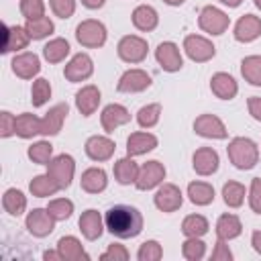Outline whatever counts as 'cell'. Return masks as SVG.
I'll return each instance as SVG.
<instances>
[{
    "label": "cell",
    "instance_id": "cell-1",
    "mask_svg": "<svg viewBox=\"0 0 261 261\" xmlns=\"http://www.w3.org/2000/svg\"><path fill=\"white\" fill-rule=\"evenodd\" d=\"M104 224L116 239H135L143 230V214L130 204H116L106 210Z\"/></svg>",
    "mask_w": 261,
    "mask_h": 261
},
{
    "label": "cell",
    "instance_id": "cell-2",
    "mask_svg": "<svg viewBox=\"0 0 261 261\" xmlns=\"http://www.w3.org/2000/svg\"><path fill=\"white\" fill-rule=\"evenodd\" d=\"M226 155H228V161L237 167V169H253L259 161V147L253 139L249 137H234L228 147H226Z\"/></svg>",
    "mask_w": 261,
    "mask_h": 261
},
{
    "label": "cell",
    "instance_id": "cell-3",
    "mask_svg": "<svg viewBox=\"0 0 261 261\" xmlns=\"http://www.w3.org/2000/svg\"><path fill=\"white\" fill-rule=\"evenodd\" d=\"M106 27L96 20V18H88V20H82L77 27H75V39L82 47H88V49H98L106 43Z\"/></svg>",
    "mask_w": 261,
    "mask_h": 261
},
{
    "label": "cell",
    "instance_id": "cell-4",
    "mask_svg": "<svg viewBox=\"0 0 261 261\" xmlns=\"http://www.w3.org/2000/svg\"><path fill=\"white\" fill-rule=\"evenodd\" d=\"M198 27L204 33L218 37L230 27V16L224 10L216 8V6H204L198 14Z\"/></svg>",
    "mask_w": 261,
    "mask_h": 261
},
{
    "label": "cell",
    "instance_id": "cell-5",
    "mask_svg": "<svg viewBox=\"0 0 261 261\" xmlns=\"http://www.w3.org/2000/svg\"><path fill=\"white\" fill-rule=\"evenodd\" d=\"M47 173L55 179V184L59 186V190H65L71 186L73 181V173H75V161L71 155L67 153H61V155H55L49 165H47Z\"/></svg>",
    "mask_w": 261,
    "mask_h": 261
},
{
    "label": "cell",
    "instance_id": "cell-6",
    "mask_svg": "<svg viewBox=\"0 0 261 261\" xmlns=\"http://www.w3.org/2000/svg\"><path fill=\"white\" fill-rule=\"evenodd\" d=\"M147 51L149 45L139 35H124L116 45V53L124 63H141L147 57Z\"/></svg>",
    "mask_w": 261,
    "mask_h": 261
},
{
    "label": "cell",
    "instance_id": "cell-7",
    "mask_svg": "<svg viewBox=\"0 0 261 261\" xmlns=\"http://www.w3.org/2000/svg\"><path fill=\"white\" fill-rule=\"evenodd\" d=\"M163 179H165V165L157 159H151V161H147L139 167L135 188L141 190V192H147V190H153V188L161 186Z\"/></svg>",
    "mask_w": 261,
    "mask_h": 261
},
{
    "label": "cell",
    "instance_id": "cell-8",
    "mask_svg": "<svg viewBox=\"0 0 261 261\" xmlns=\"http://www.w3.org/2000/svg\"><path fill=\"white\" fill-rule=\"evenodd\" d=\"M184 51L196 63H206L216 55V47L212 45V41L202 35H188L184 39Z\"/></svg>",
    "mask_w": 261,
    "mask_h": 261
},
{
    "label": "cell",
    "instance_id": "cell-9",
    "mask_svg": "<svg viewBox=\"0 0 261 261\" xmlns=\"http://www.w3.org/2000/svg\"><path fill=\"white\" fill-rule=\"evenodd\" d=\"M55 222H57V220L51 216V212H49L47 208H35V210H31V212L27 214V218H24L27 230H29L33 237H37V239L49 237V234L53 232V228H55Z\"/></svg>",
    "mask_w": 261,
    "mask_h": 261
},
{
    "label": "cell",
    "instance_id": "cell-10",
    "mask_svg": "<svg viewBox=\"0 0 261 261\" xmlns=\"http://www.w3.org/2000/svg\"><path fill=\"white\" fill-rule=\"evenodd\" d=\"M153 204H155L157 210L171 214V212H175V210L181 208V204H184V194H181V190H179L175 184H161L159 190H157L155 196H153Z\"/></svg>",
    "mask_w": 261,
    "mask_h": 261
},
{
    "label": "cell",
    "instance_id": "cell-11",
    "mask_svg": "<svg viewBox=\"0 0 261 261\" xmlns=\"http://www.w3.org/2000/svg\"><path fill=\"white\" fill-rule=\"evenodd\" d=\"M155 59L159 63V67L167 73L179 71L184 67V59H181V51L173 41H163L157 45L155 49Z\"/></svg>",
    "mask_w": 261,
    "mask_h": 261
},
{
    "label": "cell",
    "instance_id": "cell-12",
    "mask_svg": "<svg viewBox=\"0 0 261 261\" xmlns=\"http://www.w3.org/2000/svg\"><path fill=\"white\" fill-rule=\"evenodd\" d=\"M94 73V61L88 53H75L63 67V75L67 82H86Z\"/></svg>",
    "mask_w": 261,
    "mask_h": 261
},
{
    "label": "cell",
    "instance_id": "cell-13",
    "mask_svg": "<svg viewBox=\"0 0 261 261\" xmlns=\"http://www.w3.org/2000/svg\"><path fill=\"white\" fill-rule=\"evenodd\" d=\"M149 86H151V75L145 69L133 67V69H126L118 77L116 90L122 94H137V92H145Z\"/></svg>",
    "mask_w": 261,
    "mask_h": 261
},
{
    "label": "cell",
    "instance_id": "cell-14",
    "mask_svg": "<svg viewBox=\"0 0 261 261\" xmlns=\"http://www.w3.org/2000/svg\"><path fill=\"white\" fill-rule=\"evenodd\" d=\"M194 133L204 139H226L228 130L216 114H200L194 120Z\"/></svg>",
    "mask_w": 261,
    "mask_h": 261
},
{
    "label": "cell",
    "instance_id": "cell-15",
    "mask_svg": "<svg viewBox=\"0 0 261 261\" xmlns=\"http://www.w3.org/2000/svg\"><path fill=\"white\" fill-rule=\"evenodd\" d=\"M84 149H86V155H88L92 161H108V159L114 155L116 143H114L110 137L94 135V137H90V139L86 141Z\"/></svg>",
    "mask_w": 261,
    "mask_h": 261
},
{
    "label": "cell",
    "instance_id": "cell-16",
    "mask_svg": "<svg viewBox=\"0 0 261 261\" xmlns=\"http://www.w3.org/2000/svg\"><path fill=\"white\" fill-rule=\"evenodd\" d=\"M218 163H220V157H218V153L212 147H200L192 155V167H194V171L198 175H204V177L216 173Z\"/></svg>",
    "mask_w": 261,
    "mask_h": 261
},
{
    "label": "cell",
    "instance_id": "cell-17",
    "mask_svg": "<svg viewBox=\"0 0 261 261\" xmlns=\"http://www.w3.org/2000/svg\"><path fill=\"white\" fill-rule=\"evenodd\" d=\"M10 65H12L14 75H18L20 80H33L41 71V59H39V55L31 53V51L14 55Z\"/></svg>",
    "mask_w": 261,
    "mask_h": 261
},
{
    "label": "cell",
    "instance_id": "cell-18",
    "mask_svg": "<svg viewBox=\"0 0 261 261\" xmlns=\"http://www.w3.org/2000/svg\"><path fill=\"white\" fill-rule=\"evenodd\" d=\"M130 122V112L122 106V104H108L102 108V114H100V124L102 128L110 135L114 133L118 126Z\"/></svg>",
    "mask_w": 261,
    "mask_h": 261
},
{
    "label": "cell",
    "instance_id": "cell-19",
    "mask_svg": "<svg viewBox=\"0 0 261 261\" xmlns=\"http://www.w3.org/2000/svg\"><path fill=\"white\" fill-rule=\"evenodd\" d=\"M67 112H69V106H67L65 102H59V104L51 106L49 112L41 118V135H43V137H53V135H57V133L61 130V126H63V120H65Z\"/></svg>",
    "mask_w": 261,
    "mask_h": 261
},
{
    "label": "cell",
    "instance_id": "cell-20",
    "mask_svg": "<svg viewBox=\"0 0 261 261\" xmlns=\"http://www.w3.org/2000/svg\"><path fill=\"white\" fill-rule=\"evenodd\" d=\"M77 224H80L82 234H84L88 241H96V239H100L102 232H104V228H106L104 218H102V214H100L96 208H88L86 212H82Z\"/></svg>",
    "mask_w": 261,
    "mask_h": 261
},
{
    "label": "cell",
    "instance_id": "cell-21",
    "mask_svg": "<svg viewBox=\"0 0 261 261\" xmlns=\"http://www.w3.org/2000/svg\"><path fill=\"white\" fill-rule=\"evenodd\" d=\"M100 100H102L100 90L94 84H88V86H82V90H77V94H75V108L80 110V114L92 116L98 110Z\"/></svg>",
    "mask_w": 261,
    "mask_h": 261
},
{
    "label": "cell",
    "instance_id": "cell-22",
    "mask_svg": "<svg viewBox=\"0 0 261 261\" xmlns=\"http://www.w3.org/2000/svg\"><path fill=\"white\" fill-rule=\"evenodd\" d=\"M232 35L239 43H253L261 35V18L255 14H243L234 24Z\"/></svg>",
    "mask_w": 261,
    "mask_h": 261
},
{
    "label": "cell",
    "instance_id": "cell-23",
    "mask_svg": "<svg viewBox=\"0 0 261 261\" xmlns=\"http://www.w3.org/2000/svg\"><path fill=\"white\" fill-rule=\"evenodd\" d=\"M157 137L153 133H145V130H139V133H130L128 139H126V155L130 157H137V155H145L149 151H153L157 147Z\"/></svg>",
    "mask_w": 261,
    "mask_h": 261
},
{
    "label": "cell",
    "instance_id": "cell-24",
    "mask_svg": "<svg viewBox=\"0 0 261 261\" xmlns=\"http://www.w3.org/2000/svg\"><path fill=\"white\" fill-rule=\"evenodd\" d=\"M210 90L216 98L220 100H232L239 92V86L234 82V77L230 73H224V71H218L210 77Z\"/></svg>",
    "mask_w": 261,
    "mask_h": 261
},
{
    "label": "cell",
    "instance_id": "cell-25",
    "mask_svg": "<svg viewBox=\"0 0 261 261\" xmlns=\"http://www.w3.org/2000/svg\"><path fill=\"white\" fill-rule=\"evenodd\" d=\"M80 186L84 192L88 194H100L106 190L108 186V175L102 167H88L84 173H82V179H80Z\"/></svg>",
    "mask_w": 261,
    "mask_h": 261
},
{
    "label": "cell",
    "instance_id": "cell-26",
    "mask_svg": "<svg viewBox=\"0 0 261 261\" xmlns=\"http://www.w3.org/2000/svg\"><path fill=\"white\" fill-rule=\"evenodd\" d=\"M4 29V47H2V53H10V51H20L29 45L31 41V35L27 33L24 27H2Z\"/></svg>",
    "mask_w": 261,
    "mask_h": 261
},
{
    "label": "cell",
    "instance_id": "cell-27",
    "mask_svg": "<svg viewBox=\"0 0 261 261\" xmlns=\"http://www.w3.org/2000/svg\"><path fill=\"white\" fill-rule=\"evenodd\" d=\"M57 251L61 255L63 261H82V259H90V255L84 251V245L80 243V239L67 234V237H61L57 241Z\"/></svg>",
    "mask_w": 261,
    "mask_h": 261
},
{
    "label": "cell",
    "instance_id": "cell-28",
    "mask_svg": "<svg viewBox=\"0 0 261 261\" xmlns=\"http://www.w3.org/2000/svg\"><path fill=\"white\" fill-rule=\"evenodd\" d=\"M130 18H133L135 29H139V31H143V33H149V31L157 29V24H159V14H157V10H155L153 6H149V4L137 6V8L133 10Z\"/></svg>",
    "mask_w": 261,
    "mask_h": 261
},
{
    "label": "cell",
    "instance_id": "cell-29",
    "mask_svg": "<svg viewBox=\"0 0 261 261\" xmlns=\"http://www.w3.org/2000/svg\"><path fill=\"white\" fill-rule=\"evenodd\" d=\"M243 232V222L237 214H220L218 220H216V237L222 239V241H230V239H237L239 234Z\"/></svg>",
    "mask_w": 261,
    "mask_h": 261
},
{
    "label": "cell",
    "instance_id": "cell-30",
    "mask_svg": "<svg viewBox=\"0 0 261 261\" xmlns=\"http://www.w3.org/2000/svg\"><path fill=\"white\" fill-rule=\"evenodd\" d=\"M112 171H114V179L120 186H128V184H135V179L139 175V165L135 163V159L130 155H126V157L114 161Z\"/></svg>",
    "mask_w": 261,
    "mask_h": 261
},
{
    "label": "cell",
    "instance_id": "cell-31",
    "mask_svg": "<svg viewBox=\"0 0 261 261\" xmlns=\"http://www.w3.org/2000/svg\"><path fill=\"white\" fill-rule=\"evenodd\" d=\"M14 135L20 139H33L37 135H41V118L31 114V112H22L16 116V126H14Z\"/></svg>",
    "mask_w": 261,
    "mask_h": 261
},
{
    "label": "cell",
    "instance_id": "cell-32",
    "mask_svg": "<svg viewBox=\"0 0 261 261\" xmlns=\"http://www.w3.org/2000/svg\"><path fill=\"white\" fill-rule=\"evenodd\" d=\"M188 198L196 206H208L214 202V188L208 181H190L188 184Z\"/></svg>",
    "mask_w": 261,
    "mask_h": 261
},
{
    "label": "cell",
    "instance_id": "cell-33",
    "mask_svg": "<svg viewBox=\"0 0 261 261\" xmlns=\"http://www.w3.org/2000/svg\"><path fill=\"white\" fill-rule=\"evenodd\" d=\"M2 208L12 216H20L27 210V196L16 188H8L2 196Z\"/></svg>",
    "mask_w": 261,
    "mask_h": 261
},
{
    "label": "cell",
    "instance_id": "cell-34",
    "mask_svg": "<svg viewBox=\"0 0 261 261\" xmlns=\"http://www.w3.org/2000/svg\"><path fill=\"white\" fill-rule=\"evenodd\" d=\"M241 75L251 86L261 88V55H247L241 61Z\"/></svg>",
    "mask_w": 261,
    "mask_h": 261
},
{
    "label": "cell",
    "instance_id": "cell-35",
    "mask_svg": "<svg viewBox=\"0 0 261 261\" xmlns=\"http://www.w3.org/2000/svg\"><path fill=\"white\" fill-rule=\"evenodd\" d=\"M67 55H69V43H67V39L55 37V39H51V41L43 47V57H45L49 63H61Z\"/></svg>",
    "mask_w": 261,
    "mask_h": 261
},
{
    "label": "cell",
    "instance_id": "cell-36",
    "mask_svg": "<svg viewBox=\"0 0 261 261\" xmlns=\"http://www.w3.org/2000/svg\"><path fill=\"white\" fill-rule=\"evenodd\" d=\"M29 190L33 196L37 198H49L53 196L55 192H59V186L55 184V179L49 175V173H43V175H35L29 184Z\"/></svg>",
    "mask_w": 261,
    "mask_h": 261
},
{
    "label": "cell",
    "instance_id": "cell-37",
    "mask_svg": "<svg viewBox=\"0 0 261 261\" xmlns=\"http://www.w3.org/2000/svg\"><path fill=\"white\" fill-rule=\"evenodd\" d=\"M210 224L206 220V216L202 214H188L181 222V232L184 237H204L208 232Z\"/></svg>",
    "mask_w": 261,
    "mask_h": 261
},
{
    "label": "cell",
    "instance_id": "cell-38",
    "mask_svg": "<svg viewBox=\"0 0 261 261\" xmlns=\"http://www.w3.org/2000/svg\"><path fill=\"white\" fill-rule=\"evenodd\" d=\"M24 29L27 33L31 35V39L35 41H41L45 37H49L53 31H55V24L49 16H41V18H33V20H27L24 22Z\"/></svg>",
    "mask_w": 261,
    "mask_h": 261
},
{
    "label": "cell",
    "instance_id": "cell-39",
    "mask_svg": "<svg viewBox=\"0 0 261 261\" xmlns=\"http://www.w3.org/2000/svg\"><path fill=\"white\" fill-rule=\"evenodd\" d=\"M245 186L243 184H239V181H226L224 186H222V200H224V204L228 206V208H241L243 206V202H245Z\"/></svg>",
    "mask_w": 261,
    "mask_h": 261
},
{
    "label": "cell",
    "instance_id": "cell-40",
    "mask_svg": "<svg viewBox=\"0 0 261 261\" xmlns=\"http://www.w3.org/2000/svg\"><path fill=\"white\" fill-rule=\"evenodd\" d=\"M27 155L37 165H49V161L53 159V145L49 141H37L29 147Z\"/></svg>",
    "mask_w": 261,
    "mask_h": 261
},
{
    "label": "cell",
    "instance_id": "cell-41",
    "mask_svg": "<svg viewBox=\"0 0 261 261\" xmlns=\"http://www.w3.org/2000/svg\"><path fill=\"white\" fill-rule=\"evenodd\" d=\"M161 118V104L153 102L147 106H141L137 112V122L141 128H153Z\"/></svg>",
    "mask_w": 261,
    "mask_h": 261
},
{
    "label": "cell",
    "instance_id": "cell-42",
    "mask_svg": "<svg viewBox=\"0 0 261 261\" xmlns=\"http://www.w3.org/2000/svg\"><path fill=\"white\" fill-rule=\"evenodd\" d=\"M181 255L188 261H200L206 255V243L202 241V237H186L181 245Z\"/></svg>",
    "mask_w": 261,
    "mask_h": 261
},
{
    "label": "cell",
    "instance_id": "cell-43",
    "mask_svg": "<svg viewBox=\"0 0 261 261\" xmlns=\"http://www.w3.org/2000/svg\"><path fill=\"white\" fill-rule=\"evenodd\" d=\"M49 98H51V84H49V80L37 77L33 82V88H31V102H33V106L41 108L43 104H47Z\"/></svg>",
    "mask_w": 261,
    "mask_h": 261
},
{
    "label": "cell",
    "instance_id": "cell-44",
    "mask_svg": "<svg viewBox=\"0 0 261 261\" xmlns=\"http://www.w3.org/2000/svg\"><path fill=\"white\" fill-rule=\"evenodd\" d=\"M47 210L51 212V216L55 220H67L73 212V202L67 198H55L47 204Z\"/></svg>",
    "mask_w": 261,
    "mask_h": 261
},
{
    "label": "cell",
    "instance_id": "cell-45",
    "mask_svg": "<svg viewBox=\"0 0 261 261\" xmlns=\"http://www.w3.org/2000/svg\"><path fill=\"white\" fill-rule=\"evenodd\" d=\"M161 257H163V249H161L159 241H155V239L145 241L137 251V259L139 261H159Z\"/></svg>",
    "mask_w": 261,
    "mask_h": 261
},
{
    "label": "cell",
    "instance_id": "cell-46",
    "mask_svg": "<svg viewBox=\"0 0 261 261\" xmlns=\"http://www.w3.org/2000/svg\"><path fill=\"white\" fill-rule=\"evenodd\" d=\"M20 14L27 20L45 16V0H20Z\"/></svg>",
    "mask_w": 261,
    "mask_h": 261
},
{
    "label": "cell",
    "instance_id": "cell-47",
    "mask_svg": "<svg viewBox=\"0 0 261 261\" xmlns=\"http://www.w3.org/2000/svg\"><path fill=\"white\" fill-rule=\"evenodd\" d=\"M51 10L59 18H69L75 12V0H49Z\"/></svg>",
    "mask_w": 261,
    "mask_h": 261
},
{
    "label": "cell",
    "instance_id": "cell-48",
    "mask_svg": "<svg viewBox=\"0 0 261 261\" xmlns=\"http://www.w3.org/2000/svg\"><path fill=\"white\" fill-rule=\"evenodd\" d=\"M128 257H130V253L126 251V247L124 245H118V243L108 245V249L100 255L102 261H108V259H112V261H126Z\"/></svg>",
    "mask_w": 261,
    "mask_h": 261
},
{
    "label": "cell",
    "instance_id": "cell-49",
    "mask_svg": "<svg viewBox=\"0 0 261 261\" xmlns=\"http://www.w3.org/2000/svg\"><path fill=\"white\" fill-rule=\"evenodd\" d=\"M249 206L255 214H261V177H253L251 179V188H249Z\"/></svg>",
    "mask_w": 261,
    "mask_h": 261
},
{
    "label": "cell",
    "instance_id": "cell-50",
    "mask_svg": "<svg viewBox=\"0 0 261 261\" xmlns=\"http://www.w3.org/2000/svg\"><path fill=\"white\" fill-rule=\"evenodd\" d=\"M14 126H16V116H12L8 110L0 112V137L8 139L14 135Z\"/></svg>",
    "mask_w": 261,
    "mask_h": 261
},
{
    "label": "cell",
    "instance_id": "cell-51",
    "mask_svg": "<svg viewBox=\"0 0 261 261\" xmlns=\"http://www.w3.org/2000/svg\"><path fill=\"white\" fill-rule=\"evenodd\" d=\"M232 257H234V255H232V251L228 249L226 241L218 239L216 245H214V251H212L210 259H212V261H232Z\"/></svg>",
    "mask_w": 261,
    "mask_h": 261
},
{
    "label": "cell",
    "instance_id": "cell-52",
    "mask_svg": "<svg viewBox=\"0 0 261 261\" xmlns=\"http://www.w3.org/2000/svg\"><path fill=\"white\" fill-rule=\"evenodd\" d=\"M247 108H249V114L261 122V98L259 96H251L247 100Z\"/></svg>",
    "mask_w": 261,
    "mask_h": 261
},
{
    "label": "cell",
    "instance_id": "cell-53",
    "mask_svg": "<svg viewBox=\"0 0 261 261\" xmlns=\"http://www.w3.org/2000/svg\"><path fill=\"white\" fill-rule=\"evenodd\" d=\"M251 245H253V249L261 255V230H253V234H251Z\"/></svg>",
    "mask_w": 261,
    "mask_h": 261
},
{
    "label": "cell",
    "instance_id": "cell-54",
    "mask_svg": "<svg viewBox=\"0 0 261 261\" xmlns=\"http://www.w3.org/2000/svg\"><path fill=\"white\" fill-rule=\"evenodd\" d=\"M82 4L86 8H90V10H98V8H102L106 4V0H82Z\"/></svg>",
    "mask_w": 261,
    "mask_h": 261
},
{
    "label": "cell",
    "instance_id": "cell-55",
    "mask_svg": "<svg viewBox=\"0 0 261 261\" xmlns=\"http://www.w3.org/2000/svg\"><path fill=\"white\" fill-rule=\"evenodd\" d=\"M43 259H45V261H49V259H53V261H63L61 255H59V251H45V253H43Z\"/></svg>",
    "mask_w": 261,
    "mask_h": 261
},
{
    "label": "cell",
    "instance_id": "cell-56",
    "mask_svg": "<svg viewBox=\"0 0 261 261\" xmlns=\"http://www.w3.org/2000/svg\"><path fill=\"white\" fill-rule=\"evenodd\" d=\"M218 2H222V4L228 6V8H237V6H241L243 0H218Z\"/></svg>",
    "mask_w": 261,
    "mask_h": 261
},
{
    "label": "cell",
    "instance_id": "cell-57",
    "mask_svg": "<svg viewBox=\"0 0 261 261\" xmlns=\"http://www.w3.org/2000/svg\"><path fill=\"white\" fill-rule=\"evenodd\" d=\"M165 4H169V6H181L186 0H163Z\"/></svg>",
    "mask_w": 261,
    "mask_h": 261
},
{
    "label": "cell",
    "instance_id": "cell-58",
    "mask_svg": "<svg viewBox=\"0 0 261 261\" xmlns=\"http://www.w3.org/2000/svg\"><path fill=\"white\" fill-rule=\"evenodd\" d=\"M253 2H255V6H257V8L261 10V0H253Z\"/></svg>",
    "mask_w": 261,
    "mask_h": 261
}]
</instances>
